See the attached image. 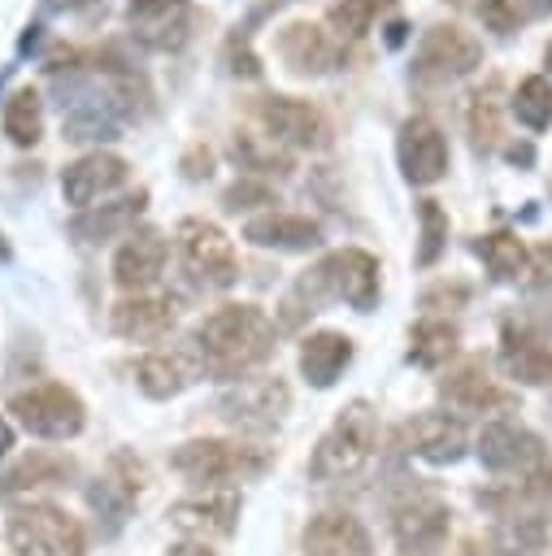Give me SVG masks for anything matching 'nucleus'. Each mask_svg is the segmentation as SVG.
Returning <instances> with one entry per match:
<instances>
[{"label":"nucleus","instance_id":"e433bc0d","mask_svg":"<svg viewBox=\"0 0 552 556\" xmlns=\"http://www.w3.org/2000/svg\"><path fill=\"white\" fill-rule=\"evenodd\" d=\"M530 13H535V0H478V17L495 35H513L517 26L530 22Z\"/></svg>","mask_w":552,"mask_h":556},{"label":"nucleus","instance_id":"aec40b11","mask_svg":"<svg viewBox=\"0 0 552 556\" xmlns=\"http://www.w3.org/2000/svg\"><path fill=\"white\" fill-rule=\"evenodd\" d=\"M165 256H170L165 235L152 230V226H143V230L126 235V243L117 248V256H113V282H117L122 291H130V295H143V291L161 278Z\"/></svg>","mask_w":552,"mask_h":556},{"label":"nucleus","instance_id":"4c0bfd02","mask_svg":"<svg viewBox=\"0 0 552 556\" xmlns=\"http://www.w3.org/2000/svg\"><path fill=\"white\" fill-rule=\"evenodd\" d=\"M222 204L230 208V213H239V208H256V204H274V191L261 182V178H239V182H230L226 187V195H222Z\"/></svg>","mask_w":552,"mask_h":556},{"label":"nucleus","instance_id":"c85d7f7f","mask_svg":"<svg viewBox=\"0 0 552 556\" xmlns=\"http://www.w3.org/2000/svg\"><path fill=\"white\" fill-rule=\"evenodd\" d=\"M474 252L482 256V265L500 282H513V278H522L530 269V252H526V243L513 230H491V235L474 239Z\"/></svg>","mask_w":552,"mask_h":556},{"label":"nucleus","instance_id":"8fccbe9b","mask_svg":"<svg viewBox=\"0 0 552 556\" xmlns=\"http://www.w3.org/2000/svg\"><path fill=\"white\" fill-rule=\"evenodd\" d=\"M404 30H409L404 22H387V48H400L404 43Z\"/></svg>","mask_w":552,"mask_h":556},{"label":"nucleus","instance_id":"a19ab883","mask_svg":"<svg viewBox=\"0 0 552 556\" xmlns=\"http://www.w3.org/2000/svg\"><path fill=\"white\" fill-rule=\"evenodd\" d=\"M187 0H130L126 4V17L130 22H152V17H170V13H183Z\"/></svg>","mask_w":552,"mask_h":556},{"label":"nucleus","instance_id":"6ab92c4d","mask_svg":"<svg viewBox=\"0 0 552 556\" xmlns=\"http://www.w3.org/2000/svg\"><path fill=\"white\" fill-rule=\"evenodd\" d=\"M300 547H304V556H374V539H369L365 521L343 508H326V513L309 517Z\"/></svg>","mask_w":552,"mask_h":556},{"label":"nucleus","instance_id":"de8ad7c7","mask_svg":"<svg viewBox=\"0 0 552 556\" xmlns=\"http://www.w3.org/2000/svg\"><path fill=\"white\" fill-rule=\"evenodd\" d=\"M165 556H217L209 543H196V539H187V543H174Z\"/></svg>","mask_w":552,"mask_h":556},{"label":"nucleus","instance_id":"2eb2a0df","mask_svg":"<svg viewBox=\"0 0 552 556\" xmlns=\"http://www.w3.org/2000/svg\"><path fill=\"white\" fill-rule=\"evenodd\" d=\"M200 378H204V361L196 348H156L135 361V387L148 400H174Z\"/></svg>","mask_w":552,"mask_h":556},{"label":"nucleus","instance_id":"39448f33","mask_svg":"<svg viewBox=\"0 0 552 556\" xmlns=\"http://www.w3.org/2000/svg\"><path fill=\"white\" fill-rule=\"evenodd\" d=\"M17 556H87V526L57 504H22L4 521Z\"/></svg>","mask_w":552,"mask_h":556},{"label":"nucleus","instance_id":"49530a36","mask_svg":"<svg viewBox=\"0 0 552 556\" xmlns=\"http://www.w3.org/2000/svg\"><path fill=\"white\" fill-rule=\"evenodd\" d=\"M461 556H513V552H504V547H500V543H491V539H487V543L465 539V543H461Z\"/></svg>","mask_w":552,"mask_h":556},{"label":"nucleus","instance_id":"4468645a","mask_svg":"<svg viewBox=\"0 0 552 556\" xmlns=\"http://www.w3.org/2000/svg\"><path fill=\"white\" fill-rule=\"evenodd\" d=\"M400 439H404V447H409L417 460H426V465H456V460L465 456V447H469L465 421H461L456 413H439V408L409 417L404 430H400Z\"/></svg>","mask_w":552,"mask_h":556},{"label":"nucleus","instance_id":"79ce46f5","mask_svg":"<svg viewBox=\"0 0 552 556\" xmlns=\"http://www.w3.org/2000/svg\"><path fill=\"white\" fill-rule=\"evenodd\" d=\"M469 300V287L465 282H439V287H430L426 295H422V308H456V304H465Z\"/></svg>","mask_w":552,"mask_h":556},{"label":"nucleus","instance_id":"603ef678","mask_svg":"<svg viewBox=\"0 0 552 556\" xmlns=\"http://www.w3.org/2000/svg\"><path fill=\"white\" fill-rule=\"evenodd\" d=\"M52 9H83V4H91V0H48Z\"/></svg>","mask_w":552,"mask_h":556},{"label":"nucleus","instance_id":"4be33fe9","mask_svg":"<svg viewBox=\"0 0 552 556\" xmlns=\"http://www.w3.org/2000/svg\"><path fill=\"white\" fill-rule=\"evenodd\" d=\"M243 239L256 248H274V252H309L322 243V226L313 217L269 208V213H256L243 222Z\"/></svg>","mask_w":552,"mask_h":556},{"label":"nucleus","instance_id":"58836bf2","mask_svg":"<svg viewBox=\"0 0 552 556\" xmlns=\"http://www.w3.org/2000/svg\"><path fill=\"white\" fill-rule=\"evenodd\" d=\"M226 65H230V74H239V78H261V61L248 52V39H243V35H230V43H226Z\"/></svg>","mask_w":552,"mask_h":556},{"label":"nucleus","instance_id":"7c9ffc66","mask_svg":"<svg viewBox=\"0 0 552 556\" xmlns=\"http://www.w3.org/2000/svg\"><path fill=\"white\" fill-rule=\"evenodd\" d=\"M4 135L17 148H35L39 143V135H43V100H39V91L22 87V91L9 96V104H4Z\"/></svg>","mask_w":552,"mask_h":556},{"label":"nucleus","instance_id":"cd10ccee","mask_svg":"<svg viewBox=\"0 0 552 556\" xmlns=\"http://www.w3.org/2000/svg\"><path fill=\"white\" fill-rule=\"evenodd\" d=\"M500 369L517 382H552V348H543L539 339H530L526 330H517L513 321L504 326V348H500Z\"/></svg>","mask_w":552,"mask_h":556},{"label":"nucleus","instance_id":"a211bd4d","mask_svg":"<svg viewBox=\"0 0 552 556\" xmlns=\"http://www.w3.org/2000/svg\"><path fill=\"white\" fill-rule=\"evenodd\" d=\"M439 395H443L452 408H461V413H495V408H509V404H513V391H504V387L491 378V369H487L482 356H469V361H461L456 369H448V374L439 378Z\"/></svg>","mask_w":552,"mask_h":556},{"label":"nucleus","instance_id":"f3484780","mask_svg":"<svg viewBox=\"0 0 552 556\" xmlns=\"http://www.w3.org/2000/svg\"><path fill=\"white\" fill-rule=\"evenodd\" d=\"M130 178V165L117 156V152H83L74 165H65V174H61V195H65V204H74L78 213L83 208H91L100 195H109V191H117L122 182Z\"/></svg>","mask_w":552,"mask_h":556},{"label":"nucleus","instance_id":"c756f323","mask_svg":"<svg viewBox=\"0 0 552 556\" xmlns=\"http://www.w3.org/2000/svg\"><path fill=\"white\" fill-rule=\"evenodd\" d=\"M456 343H461L456 321H448V317H426V321H417L413 334H409V361L422 365V369H435V365H443V361L456 352Z\"/></svg>","mask_w":552,"mask_h":556},{"label":"nucleus","instance_id":"f8f14e48","mask_svg":"<svg viewBox=\"0 0 552 556\" xmlns=\"http://www.w3.org/2000/svg\"><path fill=\"white\" fill-rule=\"evenodd\" d=\"M452 534V513L435 495H413L391 508V543L404 556H435Z\"/></svg>","mask_w":552,"mask_h":556},{"label":"nucleus","instance_id":"7ed1b4c3","mask_svg":"<svg viewBox=\"0 0 552 556\" xmlns=\"http://www.w3.org/2000/svg\"><path fill=\"white\" fill-rule=\"evenodd\" d=\"M374 452H378V413L365 400H352L348 408H339L330 430L317 439V447L309 456V478L313 482H348L374 460Z\"/></svg>","mask_w":552,"mask_h":556},{"label":"nucleus","instance_id":"1a4fd4ad","mask_svg":"<svg viewBox=\"0 0 552 556\" xmlns=\"http://www.w3.org/2000/svg\"><path fill=\"white\" fill-rule=\"evenodd\" d=\"M474 452L491 473H504V478H526L543 465V439L535 430H526L522 421H513V417H491L478 430Z\"/></svg>","mask_w":552,"mask_h":556},{"label":"nucleus","instance_id":"dca6fc26","mask_svg":"<svg viewBox=\"0 0 552 556\" xmlns=\"http://www.w3.org/2000/svg\"><path fill=\"white\" fill-rule=\"evenodd\" d=\"M396 156H400V169L413 187H430L448 174V139L430 117H409L400 126Z\"/></svg>","mask_w":552,"mask_h":556},{"label":"nucleus","instance_id":"f704fd0d","mask_svg":"<svg viewBox=\"0 0 552 556\" xmlns=\"http://www.w3.org/2000/svg\"><path fill=\"white\" fill-rule=\"evenodd\" d=\"M378 9H382V0H339V4L326 9V22L339 39H361Z\"/></svg>","mask_w":552,"mask_h":556},{"label":"nucleus","instance_id":"ea45409f","mask_svg":"<svg viewBox=\"0 0 552 556\" xmlns=\"http://www.w3.org/2000/svg\"><path fill=\"white\" fill-rule=\"evenodd\" d=\"M513 500H552V465H539L513 486Z\"/></svg>","mask_w":552,"mask_h":556},{"label":"nucleus","instance_id":"20e7f679","mask_svg":"<svg viewBox=\"0 0 552 556\" xmlns=\"http://www.w3.org/2000/svg\"><path fill=\"white\" fill-rule=\"evenodd\" d=\"M170 465L187 482L209 491V486H235L261 478L274 465V452L243 439H187L183 447L170 452Z\"/></svg>","mask_w":552,"mask_h":556},{"label":"nucleus","instance_id":"423d86ee","mask_svg":"<svg viewBox=\"0 0 552 556\" xmlns=\"http://www.w3.org/2000/svg\"><path fill=\"white\" fill-rule=\"evenodd\" d=\"M178 256H183L187 278L196 287H204V291H222V287H230L239 278L235 243L217 222H204V217L178 222Z\"/></svg>","mask_w":552,"mask_h":556},{"label":"nucleus","instance_id":"5701e85b","mask_svg":"<svg viewBox=\"0 0 552 556\" xmlns=\"http://www.w3.org/2000/svg\"><path fill=\"white\" fill-rule=\"evenodd\" d=\"M143 208H148V191H135V195H122V200H109V204H91V208L74 213L70 235L78 243H109V239L126 235Z\"/></svg>","mask_w":552,"mask_h":556},{"label":"nucleus","instance_id":"ddd939ff","mask_svg":"<svg viewBox=\"0 0 552 556\" xmlns=\"http://www.w3.org/2000/svg\"><path fill=\"white\" fill-rule=\"evenodd\" d=\"M239 508H243L239 486H209V491H196V495L178 500V504L170 508V521H174L187 539L204 543V539H226V534H235Z\"/></svg>","mask_w":552,"mask_h":556},{"label":"nucleus","instance_id":"0eeeda50","mask_svg":"<svg viewBox=\"0 0 552 556\" xmlns=\"http://www.w3.org/2000/svg\"><path fill=\"white\" fill-rule=\"evenodd\" d=\"M9 413L35 434V439H74L87 426L83 400L61 382H39L30 391H17L9 400Z\"/></svg>","mask_w":552,"mask_h":556},{"label":"nucleus","instance_id":"c03bdc74","mask_svg":"<svg viewBox=\"0 0 552 556\" xmlns=\"http://www.w3.org/2000/svg\"><path fill=\"white\" fill-rule=\"evenodd\" d=\"M187 26H191V22H187V13H178V17H174V26H165V35L143 39V43H148V48H183V43H187Z\"/></svg>","mask_w":552,"mask_h":556},{"label":"nucleus","instance_id":"37998d69","mask_svg":"<svg viewBox=\"0 0 552 556\" xmlns=\"http://www.w3.org/2000/svg\"><path fill=\"white\" fill-rule=\"evenodd\" d=\"M209 169H213V152L204 143H191L187 156H183V174L187 178H209Z\"/></svg>","mask_w":552,"mask_h":556},{"label":"nucleus","instance_id":"9b49d317","mask_svg":"<svg viewBox=\"0 0 552 556\" xmlns=\"http://www.w3.org/2000/svg\"><path fill=\"white\" fill-rule=\"evenodd\" d=\"M287 408H291V391H287V382H283L278 374H274V378H248V382L230 387V391L217 400V413H222L235 430H248V434L274 430Z\"/></svg>","mask_w":552,"mask_h":556},{"label":"nucleus","instance_id":"3c124183","mask_svg":"<svg viewBox=\"0 0 552 556\" xmlns=\"http://www.w3.org/2000/svg\"><path fill=\"white\" fill-rule=\"evenodd\" d=\"M9 447H13V426H9L4 417H0V460L9 456Z\"/></svg>","mask_w":552,"mask_h":556},{"label":"nucleus","instance_id":"f03ea898","mask_svg":"<svg viewBox=\"0 0 552 556\" xmlns=\"http://www.w3.org/2000/svg\"><path fill=\"white\" fill-rule=\"evenodd\" d=\"M274 334L278 330L265 317V308L222 304L196 326V352H200L209 378L243 382V374H252L256 365H265L274 356Z\"/></svg>","mask_w":552,"mask_h":556},{"label":"nucleus","instance_id":"72a5a7b5","mask_svg":"<svg viewBox=\"0 0 552 556\" xmlns=\"http://www.w3.org/2000/svg\"><path fill=\"white\" fill-rule=\"evenodd\" d=\"M469 139H474V148H478V152H491V148H495V139H500L495 83H491L487 91H478V96H474V104H469Z\"/></svg>","mask_w":552,"mask_h":556},{"label":"nucleus","instance_id":"a878e982","mask_svg":"<svg viewBox=\"0 0 552 556\" xmlns=\"http://www.w3.org/2000/svg\"><path fill=\"white\" fill-rule=\"evenodd\" d=\"M65 478H74V460L61 456V452L35 447V452H26L17 465H9V469L0 473V500L26 495V491H35V486H57V482H65Z\"/></svg>","mask_w":552,"mask_h":556},{"label":"nucleus","instance_id":"9d476101","mask_svg":"<svg viewBox=\"0 0 552 556\" xmlns=\"http://www.w3.org/2000/svg\"><path fill=\"white\" fill-rule=\"evenodd\" d=\"M252 113H256V122L265 126V135L274 143L304 148V152H317V148L330 143V122L309 100H296V96H261Z\"/></svg>","mask_w":552,"mask_h":556},{"label":"nucleus","instance_id":"2f4dec72","mask_svg":"<svg viewBox=\"0 0 552 556\" xmlns=\"http://www.w3.org/2000/svg\"><path fill=\"white\" fill-rule=\"evenodd\" d=\"M513 117L526 130H548L552 126V83L543 74H530L513 91Z\"/></svg>","mask_w":552,"mask_h":556},{"label":"nucleus","instance_id":"864d4df0","mask_svg":"<svg viewBox=\"0 0 552 556\" xmlns=\"http://www.w3.org/2000/svg\"><path fill=\"white\" fill-rule=\"evenodd\" d=\"M0 261H9V243H4V235H0Z\"/></svg>","mask_w":552,"mask_h":556},{"label":"nucleus","instance_id":"09e8293b","mask_svg":"<svg viewBox=\"0 0 552 556\" xmlns=\"http://www.w3.org/2000/svg\"><path fill=\"white\" fill-rule=\"evenodd\" d=\"M509 161H513V165H530V161H535L530 143H509Z\"/></svg>","mask_w":552,"mask_h":556},{"label":"nucleus","instance_id":"f257e3e1","mask_svg":"<svg viewBox=\"0 0 552 556\" xmlns=\"http://www.w3.org/2000/svg\"><path fill=\"white\" fill-rule=\"evenodd\" d=\"M378 291H382V269H378V256H369L365 248H339V252H326L313 269H304L283 304H278V326L283 330H296L304 317H313L326 300H343L352 304L356 313H369L378 304Z\"/></svg>","mask_w":552,"mask_h":556},{"label":"nucleus","instance_id":"6e6552de","mask_svg":"<svg viewBox=\"0 0 552 556\" xmlns=\"http://www.w3.org/2000/svg\"><path fill=\"white\" fill-rule=\"evenodd\" d=\"M482 65V43L465 35L461 26H430L413 52V78L417 83H452Z\"/></svg>","mask_w":552,"mask_h":556},{"label":"nucleus","instance_id":"473e14b6","mask_svg":"<svg viewBox=\"0 0 552 556\" xmlns=\"http://www.w3.org/2000/svg\"><path fill=\"white\" fill-rule=\"evenodd\" d=\"M417 226H422V239H417V265H435L439 252L448 248V213L439 208V200H417Z\"/></svg>","mask_w":552,"mask_h":556},{"label":"nucleus","instance_id":"412c9836","mask_svg":"<svg viewBox=\"0 0 552 556\" xmlns=\"http://www.w3.org/2000/svg\"><path fill=\"white\" fill-rule=\"evenodd\" d=\"M174 321H178V300H174V295H148V291L117 300L113 313H109L113 334L135 339V343H156V339H165V334L174 330Z\"/></svg>","mask_w":552,"mask_h":556},{"label":"nucleus","instance_id":"b1692460","mask_svg":"<svg viewBox=\"0 0 552 556\" xmlns=\"http://www.w3.org/2000/svg\"><path fill=\"white\" fill-rule=\"evenodd\" d=\"M348 361H352V339L343 330H313L300 343V374L317 391L335 387V378L348 369Z\"/></svg>","mask_w":552,"mask_h":556},{"label":"nucleus","instance_id":"5fc2aeb1","mask_svg":"<svg viewBox=\"0 0 552 556\" xmlns=\"http://www.w3.org/2000/svg\"><path fill=\"white\" fill-rule=\"evenodd\" d=\"M548 65H552V43H548Z\"/></svg>","mask_w":552,"mask_h":556},{"label":"nucleus","instance_id":"bb28decb","mask_svg":"<svg viewBox=\"0 0 552 556\" xmlns=\"http://www.w3.org/2000/svg\"><path fill=\"white\" fill-rule=\"evenodd\" d=\"M274 48H278V56H283V65H287L291 74H322V70L335 61L330 39H326L313 22H287V26L278 30Z\"/></svg>","mask_w":552,"mask_h":556},{"label":"nucleus","instance_id":"a18cd8bd","mask_svg":"<svg viewBox=\"0 0 552 556\" xmlns=\"http://www.w3.org/2000/svg\"><path fill=\"white\" fill-rule=\"evenodd\" d=\"M530 274H535V282H539V287H548V282H552V239H548L543 248H535V252H530Z\"/></svg>","mask_w":552,"mask_h":556},{"label":"nucleus","instance_id":"393cba45","mask_svg":"<svg viewBox=\"0 0 552 556\" xmlns=\"http://www.w3.org/2000/svg\"><path fill=\"white\" fill-rule=\"evenodd\" d=\"M139 491H143V465L130 456V452H117L113 460H109V473L104 478H96V486L87 491V504L96 508V513H109L113 521L139 500Z\"/></svg>","mask_w":552,"mask_h":556},{"label":"nucleus","instance_id":"c9c22d12","mask_svg":"<svg viewBox=\"0 0 552 556\" xmlns=\"http://www.w3.org/2000/svg\"><path fill=\"white\" fill-rule=\"evenodd\" d=\"M235 161H239V169H252V174H269V169L287 174L291 169V161L274 148V139L261 143L256 135H235Z\"/></svg>","mask_w":552,"mask_h":556}]
</instances>
